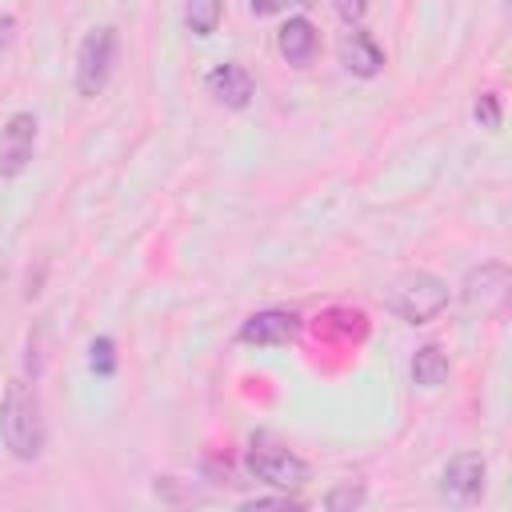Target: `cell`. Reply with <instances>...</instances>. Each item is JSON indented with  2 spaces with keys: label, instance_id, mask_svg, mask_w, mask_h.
I'll use <instances>...</instances> for the list:
<instances>
[{
  "label": "cell",
  "instance_id": "1",
  "mask_svg": "<svg viewBox=\"0 0 512 512\" xmlns=\"http://www.w3.org/2000/svg\"><path fill=\"white\" fill-rule=\"evenodd\" d=\"M0 436L4 448L16 460H36L44 452V408L32 384L12 380L4 388V404H0Z\"/></svg>",
  "mask_w": 512,
  "mask_h": 512
},
{
  "label": "cell",
  "instance_id": "2",
  "mask_svg": "<svg viewBox=\"0 0 512 512\" xmlns=\"http://www.w3.org/2000/svg\"><path fill=\"white\" fill-rule=\"evenodd\" d=\"M388 308L408 324H428L448 308V284L432 272H404L400 280H392Z\"/></svg>",
  "mask_w": 512,
  "mask_h": 512
},
{
  "label": "cell",
  "instance_id": "3",
  "mask_svg": "<svg viewBox=\"0 0 512 512\" xmlns=\"http://www.w3.org/2000/svg\"><path fill=\"white\" fill-rule=\"evenodd\" d=\"M116 48H120V40H116V28H108V24L92 28L80 40V48H76V92L80 96L92 100L108 88L112 68H116Z\"/></svg>",
  "mask_w": 512,
  "mask_h": 512
},
{
  "label": "cell",
  "instance_id": "4",
  "mask_svg": "<svg viewBox=\"0 0 512 512\" xmlns=\"http://www.w3.org/2000/svg\"><path fill=\"white\" fill-rule=\"evenodd\" d=\"M244 464H248V472H252L256 480H264V484H272V488H300V484H308V476H312V468H308L296 452L272 444L268 436H256V440H252Z\"/></svg>",
  "mask_w": 512,
  "mask_h": 512
},
{
  "label": "cell",
  "instance_id": "5",
  "mask_svg": "<svg viewBox=\"0 0 512 512\" xmlns=\"http://www.w3.org/2000/svg\"><path fill=\"white\" fill-rule=\"evenodd\" d=\"M484 476H488L484 456H480V452H460V456H452V460L444 464V472H440V496H444L448 504L468 508V504H476V500L484 496Z\"/></svg>",
  "mask_w": 512,
  "mask_h": 512
},
{
  "label": "cell",
  "instance_id": "6",
  "mask_svg": "<svg viewBox=\"0 0 512 512\" xmlns=\"http://www.w3.org/2000/svg\"><path fill=\"white\" fill-rule=\"evenodd\" d=\"M36 152V116L32 112H12L8 124L0 128V176L12 180L28 168Z\"/></svg>",
  "mask_w": 512,
  "mask_h": 512
},
{
  "label": "cell",
  "instance_id": "7",
  "mask_svg": "<svg viewBox=\"0 0 512 512\" xmlns=\"http://www.w3.org/2000/svg\"><path fill=\"white\" fill-rule=\"evenodd\" d=\"M300 320L296 312H284V308H264V312H252L244 324H240V340L244 344H260V348H276V344H288L296 336Z\"/></svg>",
  "mask_w": 512,
  "mask_h": 512
},
{
  "label": "cell",
  "instance_id": "8",
  "mask_svg": "<svg viewBox=\"0 0 512 512\" xmlns=\"http://www.w3.org/2000/svg\"><path fill=\"white\" fill-rule=\"evenodd\" d=\"M508 288H512V276H508L504 264H480L476 272H468L464 300L480 312H500L504 300H508Z\"/></svg>",
  "mask_w": 512,
  "mask_h": 512
},
{
  "label": "cell",
  "instance_id": "9",
  "mask_svg": "<svg viewBox=\"0 0 512 512\" xmlns=\"http://www.w3.org/2000/svg\"><path fill=\"white\" fill-rule=\"evenodd\" d=\"M204 84H208V92H212L224 108H248L252 96H256V84H252L248 68H240V64H216Z\"/></svg>",
  "mask_w": 512,
  "mask_h": 512
},
{
  "label": "cell",
  "instance_id": "10",
  "mask_svg": "<svg viewBox=\"0 0 512 512\" xmlns=\"http://www.w3.org/2000/svg\"><path fill=\"white\" fill-rule=\"evenodd\" d=\"M276 48H280V56H284L288 64H296V68L312 64V56H316V48H320L316 24H312L308 16H288L284 28H280V36H276Z\"/></svg>",
  "mask_w": 512,
  "mask_h": 512
},
{
  "label": "cell",
  "instance_id": "11",
  "mask_svg": "<svg viewBox=\"0 0 512 512\" xmlns=\"http://www.w3.org/2000/svg\"><path fill=\"white\" fill-rule=\"evenodd\" d=\"M340 56H344V68H348L352 76H364V80L384 68V52H380V44H376L368 32H352V36L340 44Z\"/></svg>",
  "mask_w": 512,
  "mask_h": 512
},
{
  "label": "cell",
  "instance_id": "12",
  "mask_svg": "<svg viewBox=\"0 0 512 512\" xmlns=\"http://www.w3.org/2000/svg\"><path fill=\"white\" fill-rule=\"evenodd\" d=\"M412 380H416L420 388H440V384L448 380V356H444L436 344L416 348V356H412Z\"/></svg>",
  "mask_w": 512,
  "mask_h": 512
},
{
  "label": "cell",
  "instance_id": "13",
  "mask_svg": "<svg viewBox=\"0 0 512 512\" xmlns=\"http://www.w3.org/2000/svg\"><path fill=\"white\" fill-rule=\"evenodd\" d=\"M220 12H224V0H188L184 20L196 36H212L216 24H220Z\"/></svg>",
  "mask_w": 512,
  "mask_h": 512
},
{
  "label": "cell",
  "instance_id": "14",
  "mask_svg": "<svg viewBox=\"0 0 512 512\" xmlns=\"http://www.w3.org/2000/svg\"><path fill=\"white\" fill-rule=\"evenodd\" d=\"M364 484H336L328 496H324V508L328 512H352V508H360L364 504Z\"/></svg>",
  "mask_w": 512,
  "mask_h": 512
},
{
  "label": "cell",
  "instance_id": "15",
  "mask_svg": "<svg viewBox=\"0 0 512 512\" xmlns=\"http://www.w3.org/2000/svg\"><path fill=\"white\" fill-rule=\"evenodd\" d=\"M88 352H92L88 364H92L96 376H112L116 372V344H112V336H96Z\"/></svg>",
  "mask_w": 512,
  "mask_h": 512
},
{
  "label": "cell",
  "instance_id": "16",
  "mask_svg": "<svg viewBox=\"0 0 512 512\" xmlns=\"http://www.w3.org/2000/svg\"><path fill=\"white\" fill-rule=\"evenodd\" d=\"M472 116H476V124H480V128L496 132V128H500V120H504V116H500V96H496V92H480V96H476V104H472Z\"/></svg>",
  "mask_w": 512,
  "mask_h": 512
},
{
  "label": "cell",
  "instance_id": "17",
  "mask_svg": "<svg viewBox=\"0 0 512 512\" xmlns=\"http://www.w3.org/2000/svg\"><path fill=\"white\" fill-rule=\"evenodd\" d=\"M332 4H336V12H340L344 24H360L364 12H368V0H332Z\"/></svg>",
  "mask_w": 512,
  "mask_h": 512
},
{
  "label": "cell",
  "instance_id": "18",
  "mask_svg": "<svg viewBox=\"0 0 512 512\" xmlns=\"http://www.w3.org/2000/svg\"><path fill=\"white\" fill-rule=\"evenodd\" d=\"M248 512L256 508H300V500H288V496H256V500H244Z\"/></svg>",
  "mask_w": 512,
  "mask_h": 512
},
{
  "label": "cell",
  "instance_id": "19",
  "mask_svg": "<svg viewBox=\"0 0 512 512\" xmlns=\"http://www.w3.org/2000/svg\"><path fill=\"white\" fill-rule=\"evenodd\" d=\"M248 4H252L256 16H276V12H284L288 4H308V0H248Z\"/></svg>",
  "mask_w": 512,
  "mask_h": 512
},
{
  "label": "cell",
  "instance_id": "20",
  "mask_svg": "<svg viewBox=\"0 0 512 512\" xmlns=\"http://www.w3.org/2000/svg\"><path fill=\"white\" fill-rule=\"evenodd\" d=\"M12 28H16V20L12 16H0V48L12 44Z\"/></svg>",
  "mask_w": 512,
  "mask_h": 512
}]
</instances>
